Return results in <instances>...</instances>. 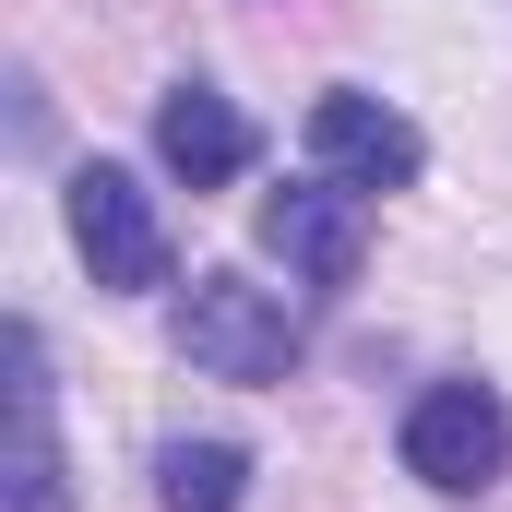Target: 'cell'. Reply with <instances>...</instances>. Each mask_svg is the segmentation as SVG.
Returning <instances> with one entry per match:
<instances>
[{
  "label": "cell",
  "instance_id": "obj_1",
  "mask_svg": "<svg viewBox=\"0 0 512 512\" xmlns=\"http://www.w3.org/2000/svg\"><path fill=\"white\" fill-rule=\"evenodd\" d=\"M179 358L203 382H286L298 370V310L251 274H191L179 286Z\"/></svg>",
  "mask_w": 512,
  "mask_h": 512
},
{
  "label": "cell",
  "instance_id": "obj_2",
  "mask_svg": "<svg viewBox=\"0 0 512 512\" xmlns=\"http://www.w3.org/2000/svg\"><path fill=\"white\" fill-rule=\"evenodd\" d=\"M501 465H512V405L489 382H429L405 405V477H417V489L465 501V489H489Z\"/></svg>",
  "mask_w": 512,
  "mask_h": 512
},
{
  "label": "cell",
  "instance_id": "obj_3",
  "mask_svg": "<svg viewBox=\"0 0 512 512\" xmlns=\"http://www.w3.org/2000/svg\"><path fill=\"white\" fill-rule=\"evenodd\" d=\"M72 251L96 262V286H120V298H143V286H167V227H155V191L131 179V167H72Z\"/></svg>",
  "mask_w": 512,
  "mask_h": 512
},
{
  "label": "cell",
  "instance_id": "obj_4",
  "mask_svg": "<svg viewBox=\"0 0 512 512\" xmlns=\"http://www.w3.org/2000/svg\"><path fill=\"white\" fill-rule=\"evenodd\" d=\"M0 358H12V453H0V501H12V512H72V465H60V382H48L36 322H12Z\"/></svg>",
  "mask_w": 512,
  "mask_h": 512
},
{
  "label": "cell",
  "instance_id": "obj_5",
  "mask_svg": "<svg viewBox=\"0 0 512 512\" xmlns=\"http://www.w3.org/2000/svg\"><path fill=\"white\" fill-rule=\"evenodd\" d=\"M310 167L346 179V191H405V179L429 167V143H417L405 108L358 96V84H334V96H310Z\"/></svg>",
  "mask_w": 512,
  "mask_h": 512
},
{
  "label": "cell",
  "instance_id": "obj_6",
  "mask_svg": "<svg viewBox=\"0 0 512 512\" xmlns=\"http://www.w3.org/2000/svg\"><path fill=\"white\" fill-rule=\"evenodd\" d=\"M262 251L286 262L298 286H346V274L370 262V191H346V179L274 191V203H262Z\"/></svg>",
  "mask_w": 512,
  "mask_h": 512
},
{
  "label": "cell",
  "instance_id": "obj_7",
  "mask_svg": "<svg viewBox=\"0 0 512 512\" xmlns=\"http://www.w3.org/2000/svg\"><path fill=\"white\" fill-rule=\"evenodd\" d=\"M155 155H167L179 191H227V179H251L262 131L239 120L215 84H167V96H155Z\"/></svg>",
  "mask_w": 512,
  "mask_h": 512
},
{
  "label": "cell",
  "instance_id": "obj_8",
  "mask_svg": "<svg viewBox=\"0 0 512 512\" xmlns=\"http://www.w3.org/2000/svg\"><path fill=\"white\" fill-rule=\"evenodd\" d=\"M239 489H251V453L239 441H167L155 453V501L167 512H239Z\"/></svg>",
  "mask_w": 512,
  "mask_h": 512
}]
</instances>
